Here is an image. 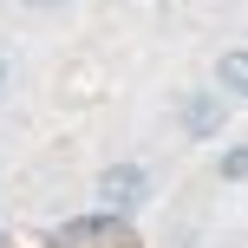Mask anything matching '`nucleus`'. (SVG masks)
I'll list each match as a JSON object with an SVG mask.
<instances>
[{
  "label": "nucleus",
  "instance_id": "nucleus-3",
  "mask_svg": "<svg viewBox=\"0 0 248 248\" xmlns=\"http://www.w3.org/2000/svg\"><path fill=\"white\" fill-rule=\"evenodd\" d=\"M216 92L248 98V46H235V52H222V59H216Z\"/></svg>",
  "mask_w": 248,
  "mask_h": 248
},
{
  "label": "nucleus",
  "instance_id": "nucleus-5",
  "mask_svg": "<svg viewBox=\"0 0 248 248\" xmlns=\"http://www.w3.org/2000/svg\"><path fill=\"white\" fill-rule=\"evenodd\" d=\"M0 85H7V52H0Z\"/></svg>",
  "mask_w": 248,
  "mask_h": 248
},
{
  "label": "nucleus",
  "instance_id": "nucleus-4",
  "mask_svg": "<svg viewBox=\"0 0 248 248\" xmlns=\"http://www.w3.org/2000/svg\"><path fill=\"white\" fill-rule=\"evenodd\" d=\"M216 176H222V183H248V144L222 150V163H216Z\"/></svg>",
  "mask_w": 248,
  "mask_h": 248
},
{
  "label": "nucleus",
  "instance_id": "nucleus-2",
  "mask_svg": "<svg viewBox=\"0 0 248 248\" xmlns=\"http://www.w3.org/2000/svg\"><path fill=\"white\" fill-rule=\"evenodd\" d=\"M144 189H150V176H144V163H105L98 170V196L111 202V209H137V202H144Z\"/></svg>",
  "mask_w": 248,
  "mask_h": 248
},
{
  "label": "nucleus",
  "instance_id": "nucleus-6",
  "mask_svg": "<svg viewBox=\"0 0 248 248\" xmlns=\"http://www.w3.org/2000/svg\"><path fill=\"white\" fill-rule=\"evenodd\" d=\"M26 7H52V0H26Z\"/></svg>",
  "mask_w": 248,
  "mask_h": 248
},
{
  "label": "nucleus",
  "instance_id": "nucleus-1",
  "mask_svg": "<svg viewBox=\"0 0 248 248\" xmlns=\"http://www.w3.org/2000/svg\"><path fill=\"white\" fill-rule=\"evenodd\" d=\"M176 124H183L189 144H209V137H222V124H229V92H183Z\"/></svg>",
  "mask_w": 248,
  "mask_h": 248
}]
</instances>
